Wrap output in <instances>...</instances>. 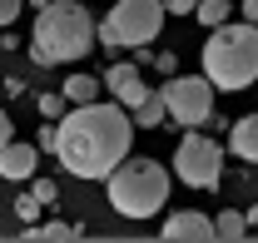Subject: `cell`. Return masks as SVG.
<instances>
[{
  "label": "cell",
  "instance_id": "3957f363",
  "mask_svg": "<svg viewBox=\"0 0 258 243\" xmlns=\"http://www.w3.org/2000/svg\"><path fill=\"white\" fill-rule=\"evenodd\" d=\"M204 75L224 94L253 90L258 85V25L224 20L219 30H209V40H204Z\"/></svg>",
  "mask_w": 258,
  "mask_h": 243
},
{
  "label": "cell",
  "instance_id": "7a4b0ae2",
  "mask_svg": "<svg viewBox=\"0 0 258 243\" xmlns=\"http://www.w3.org/2000/svg\"><path fill=\"white\" fill-rule=\"evenodd\" d=\"M99 45V20L80 0H55L35 10L30 25V60L35 65H75Z\"/></svg>",
  "mask_w": 258,
  "mask_h": 243
},
{
  "label": "cell",
  "instance_id": "603a6c76",
  "mask_svg": "<svg viewBox=\"0 0 258 243\" xmlns=\"http://www.w3.org/2000/svg\"><path fill=\"white\" fill-rule=\"evenodd\" d=\"M10 139H15V129H10V114H5V109H0V149H5V144H10Z\"/></svg>",
  "mask_w": 258,
  "mask_h": 243
},
{
  "label": "cell",
  "instance_id": "ac0fdd59",
  "mask_svg": "<svg viewBox=\"0 0 258 243\" xmlns=\"http://www.w3.org/2000/svg\"><path fill=\"white\" fill-rule=\"evenodd\" d=\"M35 109H40L45 119H64V114H70V99H64V94H40Z\"/></svg>",
  "mask_w": 258,
  "mask_h": 243
},
{
  "label": "cell",
  "instance_id": "277c9868",
  "mask_svg": "<svg viewBox=\"0 0 258 243\" xmlns=\"http://www.w3.org/2000/svg\"><path fill=\"white\" fill-rule=\"evenodd\" d=\"M169 189H174V169L129 154L124 164L104 179V199H109V209L119 213V218L144 223V218H154V213L169 209Z\"/></svg>",
  "mask_w": 258,
  "mask_h": 243
},
{
  "label": "cell",
  "instance_id": "ffe728a7",
  "mask_svg": "<svg viewBox=\"0 0 258 243\" xmlns=\"http://www.w3.org/2000/svg\"><path fill=\"white\" fill-rule=\"evenodd\" d=\"M20 10H25V0H0V30H10L20 20Z\"/></svg>",
  "mask_w": 258,
  "mask_h": 243
},
{
  "label": "cell",
  "instance_id": "8992f818",
  "mask_svg": "<svg viewBox=\"0 0 258 243\" xmlns=\"http://www.w3.org/2000/svg\"><path fill=\"white\" fill-rule=\"evenodd\" d=\"M169 169L189 189H219V179H224V144L199 134V129H184V139L174 144V164Z\"/></svg>",
  "mask_w": 258,
  "mask_h": 243
},
{
  "label": "cell",
  "instance_id": "e0dca14e",
  "mask_svg": "<svg viewBox=\"0 0 258 243\" xmlns=\"http://www.w3.org/2000/svg\"><path fill=\"white\" fill-rule=\"evenodd\" d=\"M40 209H45V204L35 199V189L30 194H15V218H20V223H40Z\"/></svg>",
  "mask_w": 258,
  "mask_h": 243
},
{
  "label": "cell",
  "instance_id": "9a60e30c",
  "mask_svg": "<svg viewBox=\"0 0 258 243\" xmlns=\"http://www.w3.org/2000/svg\"><path fill=\"white\" fill-rule=\"evenodd\" d=\"M214 228H219V238H248V233H253V228H248V213H238V209L214 213Z\"/></svg>",
  "mask_w": 258,
  "mask_h": 243
},
{
  "label": "cell",
  "instance_id": "2e32d148",
  "mask_svg": "<svg viewBox=\"0 0 258 243\" xmlns=\"http://www.w3.org/2000/svg\"><path fill=\"white\" fill-rule=\"evenodd\" d=\"M194 20L204 25V30H219L228 20V0H199V10H194Z\"/></svg>",
  "mask_w": 258,
  "mask_h": 243
},
{
  "label": "cell",
  "instance_id": "52a82bcc",
  "mask_svg": "<svg viewBox=\"0 0 258 243\" xmlns=\"http://www.w3.org/2000/svg\"><path fill=\"white\" fill-rule=\"evenodd\" d=\"M164 104H169V124L179 129H204L214 124V80L209 75H169L164 80Z\"/></svg>",
  "mask_w": 258,
  "mask_h": 243
},
{
  "label": "cell",
  "instance_id": "484cf974",
  "mask_svg": "<svg viewBox=\"0 0 258 243\" xmlns=\"http://www.w3.org/2000/svg\"><path fill=\"white\" fill-rule=\"evenodd\" d=\"M30 5H35V10H45V5H55V0H30Z\"/></svg>",
  "mask_w": 258,
  "mask_h": 243
},
{
  "label": "cell",
  "instance_id": "7c38bea8",
  "mask_svg": "<svg viewBox=\"0 0 258 243\" xmlns=\"http://www.w3.org/2000/svg\"><path fill=\"white\" fill-rule=\"evenodd\" d=\"M60 94L70 99V104H90V99L104 94V80H99V75H64Z\"/></svg>",
  "mask_w": 258,
  "mask_h": 243
},
{
  "label": "cell",
  "instance_id": "30bf717a",
  "mask_svg": "<svg viewBox=\"0 0 258 243\" xmlns=\"http://www.w3.org/2000/svg\"><path fill=\"white\" fill-rule=\"evenodd\" d=\"M40 144L35 139H10L5 149H0V179L5 184H30L35 169H40Z\"/></svg>",
  "mask_w": 258,
  "mask_h": 243
},
{
  "label": "cell",
  "instance_id": "6da1fadb",
  "mask_svg": "<svg viewBox=\"0 0 258 243\" xmlns=\"http://www.w3.org/2000/svg\"><path fill=\"white\" fill-rule=\"evenodd\" d=\"M55 159L64 174L75 179L104 184L129 154H134V114L119 99H90V104H70V114L55 119Z\"/></svg>",
  "mask_w": 258,
  "mask_h": 243
},
{
  "label": "cell",
  "instance_id": "44dd1931",
  "mask_svg": "<svg viewBox=\"0 0 258 243\" xmlns=\"http://www.w3.org/2000/svg\"><path fill=\"white\" fill-rule=\"evenodd\" d=\"M164 10H169V15H194L199 0H164Z\"/></svg>",
  "mask_w": 258,
  "mask_h": 243
},
{
  "label": "cell",
  "instance_id": "8fae6325",
  "mask_svg": "<svg viewBox=\"0 0 258 243\" xmlns=\"http://www.w3.org/2000/svg\"><path fill=\"white\" fill-rule=\"evenodd\" d=\"M228 149L238 154L243 164H258V114L233 119V129H228Z\"/></svg>",
  "mask_w": 258,
  "mask_h": 243
},
{
  "label": "cell",
  "instance_id": "ba28073f",
  "mask_svg": "<svg viewBox=\"0 0 258 243\" xmlns=\"http://www.w3.org/2000/svg\"><path fill=\"white\" fill-rule=\"evenodd\" d=\"M99 80H104L109 99H119L124 109H134V104H144V99H149V80L139 75V65H129V60H114Z\"/></svg>",
  "mask_w": 258,
  "mask_h": 243
},
{
  "label": "cell",
  "instance_id": "5b68a950",
  "mask_svg": "<svg viewBox=\"0 0 258 243\" xmlns=\"http://www.w3.org/2000/svg\"><path fill=\"white\" fill-rule=\"evenodd\" d=\"M164 20H169L164 0H114L109 15L99 20V45L109 55L114 50H149L159 40Z\"/></svg>",
  "mask_w": 258,
  "mask_h": 243
},
{
  "label": "cell",
  "instance_id": "7402d4cb",
  "mask_svg": "<svg viewBox=\"0 0 258 243\" xmlns=\"http://www.w3.org/2000/svg\"><path fill=\"white\" fill-rule=\"evenodd\" d=\"M154 70H159V75H174V70H179V60H174L169 50H159V55H154Z\"/></svg>",
  "mask_w": 258,
  "mask_h": 243
},
{
  "label": "cell",
  "instance_id": "d4e9b609",
  "mask_svg": "<svg viewBox=\"0 0 258 243\" xmlns=\"http://www.w3.org/2000/svg\"><path fill=\"white\" fill-rule=\"evenodd\" d=\"M243 213H248V228L258 233V204H253V209H243Z\"/></svg>",
  "mask_w": 258,
  "mask_h": 243
},
{
  "label": "cell",
  "instance_id": "4fadbf2b",
  "mask_svg": "<svg viewBox=\"0 0 258 243\" xmlns=\"http://www.w3.org/2000/svg\"><path fill=\"white\" fill-rule=\"evenodd\" d=\"M129 114H134V129H159V124H169V104H164L159 90H149V99L134 104Z\"/></svg>",
  "mask_w": 258,
  "mask_h": 243
},
{
  "label": "cell",
  "instance_id": "9c48e42d",
  "mask_svg": "<svg viewBox=\"0 0 258 243\" xmlns=\"http://www.w3.org/2000/svg\"><path fill=\"white\" fill-rule=\"evenodd\" d=\"M159 238H169V243H204V238H219V228H214L209 213H199V209H174L164 218Z\"/></svg>",
  "mask_w": 258,
  "mask_h": 243
},
{
  "label": "cell",
  "instance_id": "d6986e66",
  "mask_svg": "<svg viewBox=\"0 0 258 243\" xmlns=\"http://www.w3.org/2000/svg\"><path fill=\"white\" fill-rule=\"evenodd\" d=\"M30 189H35V199H40L45 209H55V204H60V184H55V179H30Z\"/></svg>",
  "mask_w": 258,
  "mask_h": 243
},
{
  "label": "cell",
  "instance_id": "cb8c5ba5",
  "mask_svg": "<svg viewBox=\"0 0 258 243\" xmlns=\"http://www.w3.org/2000/svg\"><path fill=\"white\" fill-rule=\"evenodd\" d=\"M243 20H248V25H258V0H243Z\"/></svg>",
  "mask_w": 258,
  "mask_h": 243
},
{
  "label": "cell",
  "instance_id": "5bb4252c",
  "mask_svg": "<svg viewBox=\"0 0 258 243\" xmlns=\"http://www.w3.org/2000/svg\"><path fill=\"white\" fill-rule=\"evenodd\" d=\"M20 238H85V223H64V218H50V223H25Z\"/></svg>",
  "mask_w": 258,
  "mask_h": 243
}]
</instances>
